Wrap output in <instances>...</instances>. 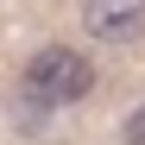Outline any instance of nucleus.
I'll use <instances>...</instances> for the list:
<instances>
[{"label":"nucleus","mask_w":145,"mask_h":145,"mask_svg":"<svg viewBox=\"0 0 145 145\" xmlns=\"http://www.w3.org/2000/svg\"><path fill=\"white\" fill-rule=\"evenodd\" d=\"M95 88V63L82 51H63V44H44L25 63V101L32 107H69Z\"/></svg>","instance_id":"f257e3e1"},{"label":"nucleus","mask_w":145,"mask_h":145,"mask_svg":"<svg viewBox=\"0 0 145 145\" xmlns=\"http://www.w3.org/2000/svg\"><path fill=\"white\" fill-rule=\"evenodd\" d=\"M82 25L101 44H133L145 32V0H82Z\"/></svg>","instance_id":"f03ea898"},{"label":"nucleus","mask_w":145,"mask_h":145,"mask_svg":"<svg viewBox=\"0 0 145 145\" xmlns=\"http://www.w3.org/2000/svg\"><path fill=\"white\" fill-rule=\"evenodd\" d=\"M126 145H145V107L126 114Z\"/></svg>","instance_id":"7ed1b4c3"}]
</instances>
